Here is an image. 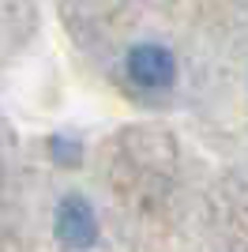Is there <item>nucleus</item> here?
<instances>
[{
    "mask_svg": "<svg viewBox=\"0 0 248 252\" xmlns=\"http://www.w3.org/2000/svg\"><path fill=\"white\" fill-rule=\"evenodd\" d=\"M49 158L57 166L72 169V166H79V158H83V143L75 136H68V132H57V136H49Z\"/></svg>",
    "mask_w": 248,
    "mask_h": 252,
    "instance_id": "7ed1b4c3",
    "label": "nucleus"
},
{
    "mask_svg": "<svg viewBox=\"0 0 248 252\" xmlns=\"http://www.w3.org/2000/svg\"><path fill=\"white\" fill-rule=\"evenodd\" d=\"M53 237L68 252H91L102 237V222L94 203L83 192H64L53 211Z\"/></svg>",
    "mask_w": 248,
    "mask_h": 252,
    "instance_id": "f257e3e1",
    "label": "nucleus"
},
{
    "mask_svg": "<svg viewBox=\"0 0 248 252\" xmlns=\"http://www.w3.org/2000/svg\"><path fill=\"white\" fill-rule=\"evenodd\" d=\"M124 72L143 91H165L177 79V57L158 42H139L124 53Z\"/></svg>",
    "mask_w": 248,
    "mask_h": 252,
    "instance_id": "f03ea898",
    "label": "nucleus"
}]
</instances>
